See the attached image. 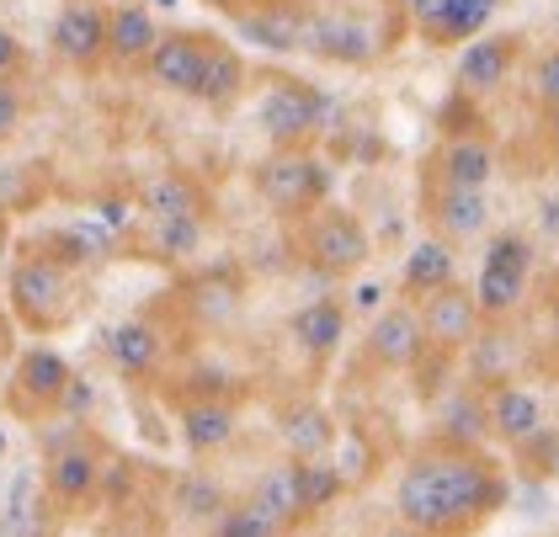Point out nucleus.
Returning a JSON list of instances; mask_svg holds the SVG:
<instances>
[{"label":"nucleus","instance_id":"obj_1","mask_svg":"<svg viewBox=\"0 0 559 537\" xmlns=\"http://www.w3.org/2000/svg\"><path fill=\"white\" fill-rule=\"evenodd\" d=\"M507 479L479 453L437 448L405 463L394 485V516L400 527H416L421 537H459L479 527L490 511H501Z\"/></svg>","mask_w":559,"mask_h":537},{"label":"nucleus","instance_id":"obj_2","mask_svg":"<svg viewBox=\"0 0 559 537\" xmlns=\"http://www.w3.org/2000/svg\"><path fill=\"white\" fill-rule=\"evenodd\" d=\"M5 314H11V325H22L33 335L64 331L81 314V277H75V266L53 261L44 246L22 250L11 261V277H5Z\"/></svg>","mask_w":559,"mask_h":537},{"label":"nucleus","instance_id":"obj_3","mask_svg":"<svg viewBox=\"0 0 559 537\" xmlns=\"http://www.w3.org/2000/svg\"><path fill=\"white\" fill-rule=\"evenodd\" d=\"M59 426H64L59 437H44V490L59 511H81L91 500H102L112 457L75 420H59Z\"/></svg>","mask_w":559,"mask_h":537},{"label":"nucleus","instance_id":"obj_4","mask_svg":"<svg viewBox=\"0 0 559 537\" xmlns=\"http://www.w3.org/2000/svg\"><path fill=\"white\" fill-rule=\"evenodd\" d=\"M251 187L277 218H309L331 203V166L314 150H272L257 160Z\"/></svg>","mask_w":559,"mask_h":537},{"label":"nucleus","instance_id":"obj_5","mask_svg":"<svg viewBox=\"0 0 559 537\" xmlns=\"http://www.w3.org/2000/svg\"><path fill=\"white\" fill-rule=\"evenodd\" d=\"M299 250L320 277L346 283V277H357V272L373 261V235H368V224H362L352 207L325 203V207H314V213L304 218Z\"/></svg>","mask_w":559,"mask_h":537},{"label":"nucleus","instance_id":"obj_6","mask_svg":"<svg viewBox=\"0 0 559 537\" xmlns=\"http://www.w3.org/2000/svg\"><path fill=\"white\" fill-rule=\"evenodd\" d=\"M257 123L272 139V150H309V139L325 133V123H331V96L320 85L283 75L261 91Z\"/></svg>","mask_w":559,"mask_h":537},{"label":"nucleus","instance_id":"obj_7","mask_svg":"<svg viewBox=\"0 0 559 537\" xmlns=\"http://www.w3.org/2000/svg\"><path fill=\"white\" fill-rule=\"evenodd\" d=\"M533 288V246H527V235H490V246L479 255V277H474V303H479V314L496 325V320H507L522 309V298Z\"/></svg>","mask_w":559,"mask_h":537},{"label":"nucleus","instance_id":"obj_8","mask_svg":"<svg viewBox=\"0 0 559 537\" xmlns=\"http://www.w3.org/2000/svg\"><path fill=\"white\" fill-rule=\"evenodd\" d=\"M70 383H75V368L53 346H33V351L16 357L5 405H11V415H22V420H48V415H59V399H64Z\"/></svg>","mask_w":559,"mask_h":537},{"label":"nucleus","instance_id":"obj_9","mask_svg":"<svg viewBox=\"0 0 559 537\" xmlns=\"http://www.w3.org/2000/svg\"><path fill=\"white\" fill-rule=\"evenodd\" d=\"M48 48H53L59 64H70L81 75H96L107 64V5H96V0L59 5V16L48 27Z\"/></svg>","mask_w":559,"mask_h":537},{"label":"nucleus","instance_id":"obj_10","mask_svg":"<svg viewBox=\"0 0 559 537\" xmlns=\"http://www.w3.org/2000/svg\"><path fill=\"white\" fill-rule=\"evenodd\" d=\"M416 314H421L427 351H437V357H464L469 341L485 331V314H479V303H474V293L464 288V283H453V288L421 298Z\"/></svg>","mask_w":559,"mask_h":537},{"label":"nucleus","instance_id":"obj_11","mask_svg":"<svg viewBox=\"0 0 559 537\" xmlns=\"http://www.w3.org/2000/svg\"><path fill=\"white\" fill-rule=\"evenodd\" d=\"M368 362L379 372H416L427 362V335H421V314L416 303H389L379 309V320L368 325V341H362Z\"/></svg>","mask_w":559,"mask_h":537},{"label":"nucleus","instance_id":"obj_12","mask_svg":"<svg viewBox=\"0 0 559 537\" xmlns=\"http://www.w3.org/2000/svg\"><path fill=\"white\" fill-rule=\"evenodd\" d=\"M304 53L325 59V64H346V70H362L379 59V38L368 22L346 16V11H309L304 22Z\"/></svg>","mask_w":559,"mask_h":537},{"label":"nucleus","instance_id":"obj_13","mask_svg":"<svg viewBox=\"0 0 559 537\" xmlns=\"http://www.w3.org/2000/svg\"><path fill=\"white\" fill-rule=\"evenodd\" d=\"M485 415H490V437H501L507 448H533V442L549 437V405L527 383L490 389L485 394Z\"/></svg>","mask_w":559,"mask_h":537},{"label":"nucleus","instance_id":"obj_14","mask_svg":"<svg viewBox=\"0 0 559 537\" xmlns=\"http://www.w3.org/2000/svg\"><path fill=\"white\" fill-rule=\"evenodd\" d=\"M516 59H522V33H485V38L464 43L453 85H459L464 96H496L501 85L512 81Z\"/></svg>","mask_w":559,"mask_h":537},{"label":"nucleus","instance_id":"obj_15","mask_svg":"<svg viewBox=\"0 0 559 537\" xmlns=\"http://www.w3.org/2000/svg\"><path fill=\"white\" fill-rule=\"evenodd\" d=\"M166 351H171V341H166V331L150 314H133L123 325H112V335H107V362H112V372H123L129 383L160 378Z\"/></svg>","mask_w":559,"mask_h":537},{"label":"nucleus","instance_id":"obj_16","mask_svg":"<svg viewBox=\"0 0 559 537\" xmlns=\"http://www.w3.org/2000/svg\"><path fill=\"white\" fill-rule=\"evenodd\" d=\"M176 426H181V442L192 457H214L235 442L240 431V410L229 394H187L181 410H176Z\"/></svg>","mask_w":559,"mask_h":537},{"label":"nucleus","instance_id":"obj_17","mask_svg":"<svg viewBox=\"0 0 559 537\" xmlns=\"http://www.w3.org/2000/svg\"><path fill=\"white\" fill-rule=\"evenodd\" d=\"M203 43H209V33H192V27L160 33L155 53L144 59V81L155 91H171V96H192L198 91V70H203Z\"/></svg>","mask_w":559,"mask_h":537},{"label":"nucleus","instance_id":"obj_18","mask_svg":"<svg viewBox=\"0 0 559 537\" xmlns=\"http://www.w3.org/2000/svg\"><path fill=\"white\" fill-rule=\"evenodd\" d=\"M133 203L144 213V224H171V218H209V192L198 176L187 170H155L150 181H139Z\"/></svg>","mask_w":559,"mask_h":537},{"label":"nucleus","instance_id":"obj_19","mask_svg":"<svg viewBox=\"0 0 559 537\" xmlns=\"http://www.w3.org/2000/svg\"><path fill=\"white\" fill-rule=\"evenodd\" d=\"M246 85H251L246 53H240L235 43H224L218 33H209V43H203V70H198V91H192V102H203V107H214V112H229V107L246 96Z\"/></svg>","mask_w":559,"mask_h":537},{"label":"nucleus","instance_id":"obj_20","mask_svg":"<svg viewBox=\"0 0 559 537\" xmlns=\"http://www.w3.org/2000/svg\"><path fill=\"white\" fill-rule=\"evenodd\" d=\"M155 43H160V22H155L150 5L123 0V5L107 11V64H118V70H144V59L155 53Z\"/></svg>","mask_w":559,"mask_h":537},{"label":"nucleus","instance_id":"obj_21","mask_svg":"<svg viewBox=\"0 0 559 537\" xmlns=\"http://www.w3.org/2000/svg\"><path fill=\"white\" fill-rule=\"evenodd\" d=\"M288 335L309 362H331L346 341V303L342 298H309L288 314Z\"/></svg>","mask_w":559,"mask_h":537},{"label":"nucleus","instance_id":"obj_22","mask_svg":"<svg viewBox=\"0 0 559 537\" xmlns=\"http://www.w3.org/2000/svg\"><path fill=\"white\" fill-rule=\"evenodd\" d=\"M431 176H437V187H453V192H485L496 181V150L485 139H474V133H453L437 150Z\"/></svg>","mask_w":559,"mask_h":537},{"label":"nucleus","instance_id":"obj_23","mask_svg":"<svg viewBox=\"0 0 559 537\" xmlns=\"http://www.w3.org/2000/svg\"><path fill=\"white\" fill-rule=\"evenodd\" d=\"M427 218L437 229V240L448 246H469L490 229V198L485 192H453V187H431Z\"/></svg>","mask_w":559,"mask_h":537},{"label":"nucleus","instance_id":"obj_24","mask_svg":"<svg viewBox=\"0 0 559 537\" xmlns=\"http://www.w3.org/2000/svg\"><path fill=\"white\" fill-rule=\"evenodd\" d=\"M235 22H240L246 38L261 43V48H272V53H299L309 11H304V5H288V0H261L251 11H235Z\"/></svg>","mask_w":559,"mask_h":537},{"label":"nucleus","instance_id":"obj_25","mask_svg":"<svg viewBox=\"0 0 559 537\" xmlns=\"http://www.w3.org/2000/svg\"><path fill=\"white\" fill-rule=\"evenodd\" d=\"M459 283V255H453V246L448 240H416L411 246V255H405V272H400V293H405V303L416 298H431V293L453 288Z\"/></svg>","mask_w":559,"mask_h":537},{"label":"nucleus","instance_id":"obj_26","mask_svg":"<svg viewBox=\"0 0 559 537\" xmlns=\"http://www.w3.org/2000/svg\"><path fill=\"white\" fill-rule=\"evenodd\" d=\"M469 389L479 394H490V389H501V383H516V372H522V346H516V335H501L490 320H485V331L469 341Z\"/></svg>","mask_w":559,"mask_h":537},{"label":"nucleus","instance_id":"obj_27","mask_svg":"<svg viewBox=\"0 0 559 537\" xmlns=\"http://www.w3.org/2000/svg\"><path fill=\"white\" fill-rule=\"evenodd\" d=\"M251 505H257L261 516H272L283 533H294L304 527L309 516H304V496H299V463L294 457H283V463H272V468H261V479L251 485Z\"/></svg>","mask_w":559,"mask_h":537},{"label":"nucleus","instance_id":"obj_28","mask_svg":"<svg viewBox=\"0 0 559 537\" xmlns=\"http://www.w3.org/2000/svg\"><path fill=\"white\" fill-rule=\"evenodd\" d=\"M437 426H442V448H459V453H479V442L490 437V415H485V394L479 389H453L437 410Z\"/></svg>","mask_w":559,"mask_h":537},{"label":"nucleus","instance_id":"obj_29","mask_svg":"<svg viewBox=\"0 0 559 537\" xmlns=\"http://www.w3.org/2000/svg\"><path fill=\"white\" fill-rule=\"evenodd\" d=\"M336 415L325 410V405H294V410L283 415V448L294 463H314V457H331L336 448Z\"/></svg>","mask_w":559,"mask_h":537},{"label":"nucleus","instance_id":"obj_30","mask_svg":"<svg viewBox=\"0 0 559 537\" xmlns=\"http://www.w3.org/2000/svg\"><path fill=\"white\" fill-rule=\"evenodd\" d=\"M187 293H192V298H187L192 314H198L209 331H229V325L240 320V283H235L229 272H209V277H198Z\"/></svg>","mask_w":559,"mask_h":537},{"label":"nucleus","instance_id":"obj_31","mask_svg":"<svg viewBox=\"0 0 559 537\" xmlns=\"http://www.w3.org/2000/svg\"><path fill=\"white\" fill-rule=\"evenodd\" d=\"M496 11H501V0H448V11H442V27H437V48H453V43H474L490 33V22H496Z\"/></svg>","mask_w":559,"mask_h":537},{"label":"nucleus","instance_id":"obj_32","mask_svg":"<svg viewBox=\"0 0 559 537\" xmlns=\"http://www.w3.org/2000/svg\"><path fill=\"white\" fill-rule=\"evenodd\" d=\"M299 496H304V516L314 522L320 511H331L336 500L346 496V474L342 463L331 457H314V463H299Z\"/></svg>","mask_w":559,"mask_h":537},{"label":"nucleus","instance_id":"obj_33","mask_svg":"<svg viewBox=\"0 0 559 537\" xmlns=\"http://www.w3.org/2000/svg\"><path fill=\"white\" fill-rule=\"evenodd\" d=\"M209 537H294V533H283L272 516H261L251 500H229L209 522Z\"/></svg>","mask_w":559,"mask_h":537},{"label":"nucleus","instance_id":"obj_34","mask_svg":"<svg viewBox=\"0 0 559 537\" xmlns=\"http://www.w3.org/2000/svg\"><path fill=\"white\" fill-rule=\"evenodd\" d=\"M203 229H209V218L150 224V250H155V261H181V255H192V250L203 246Z\"/></svg>","mask_w":559,"mask_h":537},{"label":"nucleus","instance_id":"obj_35","mask_svg":"<svg viewBox=\"0 0 559 537\" xmlns=\"http://www.w3.org/2000/svg\"><path fill=\"white\" fill-rule=\"evenodd\" d=\"M224 505H229V496L218 490L214 479H203V474L181 479V490H176V511H187V516H198V522H214Z\"/></svg>","mask_w":559,"mask_h":537},{"label":"nucleus","instance_id":"obj_36","mask_svg":"<svg viewBox=\"0 0 559 537\" xmlns=\"http://www.w3.org/2000/svg\"><path fill=\"white\" fill-rule=\"evenodd\" d=\"M533 91H538V102H544V112H549V123L559 128V43L538 59V75H533Z\"/></svg>","mask_w":559,"mask_h":537},{"label":"nucleus","instance_id":"obj_37","mask_svg":"<svg viewBox=\"0 0 559 537\" xmlns=\"http://www.w3.org/2000/svg\"><path fill=\"white\" fill-rule=\"evenodd\" d=\"M27 123V96L16 81H0V144L16 139V128Z\"/></svg>","mask_w":559,"mask_h":537},{"label":"nucleus","instance_id":"obj_38","mask_svg":"<svg viewBox=\"0 0 559 537\" xmlns=\"http://www.w3.org/2000/svg\"><path fill=\"white\" fill-rule=\"evenodd\" d=\"M405 5V22L421 33V38H437V27H442V11H448V0H400Z\"/></svg>","mask_w":559,"mask_h":537},{"label":"nucleus","instance_id":"obj_39","mask_svg":"<svg viewBox=\"0 0 559 537\" xmlns=\"http://www.w3.org/2000/svg\"><path fill=\"white\" fill-rule=\"evenodd\" d=\"M22 64H27L22 38H16L11 27H0V81H16V75H22Z\"/></svg>","mask_w":559,"mask_h":537},{"label":"nucleus","instance_id":"obj_40","mask_svg":"<svg viewBox=\"0 0 559 537\" xmlns=\"http://www.w3.org/2000/svg\"><path fill=\"white\" fill-rule=\"evenodd\" d=\"M16 357V325H11V314H5V303H0V368Z\"/></svg>","mask_w":559,"mask_h":537},{"label":"nucleus","instance_id":"obj_41","mask_svg":"<svg viewBox=\"0 0 559 537\" xmlns=\"http://www.w3.org/2000/svg\"><path fill=\"white\" fill-rule=\"evenodd\" d=\"M538 218H544V229H549V235H555V240H559V198H549Z\"/></svg>","mask_w":559,"mask_h":537},{"label":"nucleus","instance_id":"obj_42","mask_svg":"<svg viewBox=\"0 0 559 537\" xmlns=\"http://www.w3.org/2000/svg\"><path fill=\"white\" fill-rule=\"evenodd\" d=\"M203 5H218V11H229V16L240 11V0H203Z\"/></svg>","mask_w":559,"mask_h":537},{"label":"nucleus","instance_id":"obj_43","mask_svg":"<svg viewBox=\"0 0 559 537\" xmlns=\"http://www.w3.org/2000/svg\"><path fill=\"white\" fill-rule=\"evenodd\" d=\"M379 537H421L416 527H389V533H379Z\"/></svg>","mask_w":559,"mask_h":537}]
</instances>
